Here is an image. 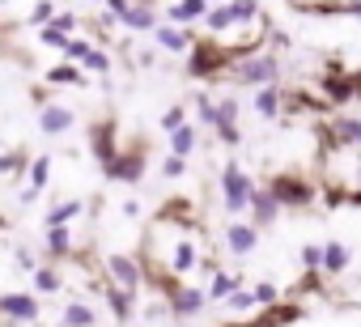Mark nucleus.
<instances>
[{
    "label": "nucleus",
    "instance_id": "c9c22d12",
    "mask_svg": "<svg viewBox=\"0 0 361 327\" xmlns=\"http://www.w3.org/2000/svg\"><path fill=\"white\" fill-rule=\"evenodd\" d=\"M188 123V106H170L166 115H161V132H178Z\"/></svg>",
    "mask_w": 361,
    "mask_h": 327
},
{
    "label": "nucleus",
    "instance_id": "aec40b11",
    "mask_svg": "<svg viewBox=\"0 0 361 327\" xmlns=\"http://www.w3.org/2000/svg\"><path fill=\"white\" fill-rule=\"evenodd\" d=\"M348 264H353V255H348L344 242H327L323 247V276H340Z\"/></svg>",
    "mask_w": 361,
    "mask_h": 327
},
{
    "label": "nucleus",
    "instance_id": "7ed1b4c3",
    "mask_svg": "<svg viewBox=\"0 0 361 327\" xmlns=\"http://www.w3.org/2000/svg\"><path fill=\"white\" fill-rule=\"evenodd\" d=\"M145 171H149V153H145V144L119 149V153L106 161V166H102V175H106L111 183H140Z\"/></svg>",
    "mask_w": 361,
    "mask_h": 327
},
{
    "label": "nucleus",
    "instance_id": "39448f33",
    "mask_svg": "<svg viewBox=\"0 0 361 327\" xmlns=\"http://www.w3.org/2000/svg\"><path fill=\"white\" fill-rule=\"evenodd\" d=\"M85 144H90V153H94L98 166H106V161L123 149V144H119V119H115V115L94 119V123H90V132H85Z\"/></svg>",
    "mask_w": 361,
    "mask_h": 327
},
{
    "label": "nucleus",
    "instance_id": "4c0bfd02",
    "mask_svg": "<svg viewBox=\"0 0 361 327\" xmlns=\"http://www.w3.org/2000/svg\"><path fill=\"white\" fill-rule=\"evenodd\" d=\"M161 175H166V179H183V175H188V157H174V153H170V157L161 161Z\"/></svg>",
    "mask_w": 361,
    "mask_h": 327
},
{
    "label": "nucleus",
    "instance_id": "37998d69",
    "mask_svg": "<svg viewBox=\"0 0 361 327\" xmlns=\"http://www.w3.org/2000/svg\"><path fill=\"white\" fill-rule=\"evenodd\" d=\"M217 136H221V144H230V149H238V144H243L238 123H221V128H217Z\"/></svg>",
    "mask_w": 361,
    "mask_h": 327
},
{
    "label": "nucleus",
    "instance_id": "473e14b6",
    "mask_svg": "<svg viewBox=\"0 0 361 327\" xmlns=\"http://www.w3.org/2000/svg\"><path fill=\"white\" fill-rule=\"evenodd\" d=\"M39 43H43V47H56V51H68L73 39H68L64 30H56V26H43V30H39Z\"/></svg>",
    "mask_w": 361,
    "mask_h": 327
},
{
    "label": "nucleus",
    "instance_id": "f257e3e1",
    "mask_svg": "<svg viewBox=\"0 0 361 327\" xmlns=\"http://www.w3.org/2000/svg\"><path fill=\"white\" fill-rule=\"evenodd\" d=\"M268 192L276 196V204L281 209H310L314 204V183L306 179V175H298V171H281V175H272L268 179Z\"/></svg>",
    "mask_w": 361,
    "mask_h": 327
},
{
    "label": "nucleus",
    "instance_id": "c756f323",
    "mask_svg": "<svg viewBox=\"0 0 361 327\" xmlns=\"http://www.w3.org/2000/svg\"><path fill=\"white\" fill-rule=\"evenodd\" d=\"M30 166V153L26 149H9L5 157H0V175H22Z\"/></svg>",
    "mask_w": 361,
    "mask_h": 327
},
{
    "label": "nucleus",
    "instance_id": "f3484780",
    "mask_svg": "<svg viewBox=\"0 0 361 327\" xmlns=\"http://www.w3.org/2000/svg\"><path fill=\"white\" fill-rule=\"evenodd\" d=\"M281 102H285L281 85H264V90H255V115H259V119H281Z\"/></svg>",
    "mask_w": 361,
    "mask_h": 327
},
{
    "label": "nucleus",
    "instance_id": "8fccbe9b",
    "mask_svg": "<svg viewBox=\"0 0 361 327\" xmlns=\"http://www.w3.org/2000/svg\"><path fill=\"white\" fill-rule=\"evenodd\" d=\"M348 81H353V94L361 98V73H348Z\"/></svg>",
    "mask_w": 361,
    "mask_h": 327
},
{
    "label": "nucleus",
    "instance_id": "a18cd8bd",
    "mask_svg": "<svg viewBox=\"0 0 361 327\" xmlns=\"http://www.w3.org/2000/svg\"><path fill=\"white\" fill-rule=\"evenodd\" d=\"M319 280H323V272H306L298 280V293H319Z\"/></svg>",
    "mask_w": 361,
    "mask_h": 327
},
{
    "label": "nucleus",
    "instance_id": "1a4fd4ad",
    "mask_svg": "<svg viewBox=\"0 0 361 327\" xmlns=\"http://www.w3.org/2000/svg\"><path fill=\"white\" fill-rule=\"evenodd\" d=\"M226 251L238 255V259L255 255V251H259V230H255L251 221H230V226H226Z\"/></svg>",
    "mask_w": 361,
    "mask_h": 327
},
{
    "label": "nucleus",
    "instance_id": "e433bc0d",
    "mask_svg": "<svg viewBox=\"0 0 361 327\" xmlns=\"http://www.w3.org/2000/svg\"><path fill=\"white\" fill-rule=\"evenodd\" d=\"M221 123H238V98H221L217 102V128Z\"/></svg>",
    "mask_w": 361,
    "mask_h": 327
},
{
    "label": "nucleus",
    "instance_id": "dca6fc26",
    "mask_svg": "<svg viewBox=\"0 0 361 327\" xmlns=\"http://www.w3.org/2000/svg\"><path fill=\"white\" fill-rule=\"evenodd\" d=\"M39 128H43L47 136H64V132L73 128V111H68V106H60V102H51V106H43Z\"/></svg>",
    "mask_w": 361,
    "mask_h": 327
},
{
    "label": "nucleus",
    "instance_id": "72a5a7b5",
    "mask_svg": "<svg viewBox=\"0 0 361 327\" xmlns=\"http://www.w3.org/2000/svg\"><path fill=\"white\" fill-rule=\"evenodd\" d=\"M81 68H85V73H98V77H106V73H111V56L94 47V51L85 56V64H81Z\"/></svg>",
    "mask_w": 361,
    "mask_h": 327
},
{
    "label": "nucleus",
    "instance_id": "49530a36",
    "mask_svg": "<svg viewBox=\"0 0 361 327\" xmlns=\"http://www.w3.org/2000/svg\"><path fill=\"white\" fill-rule=\"evenodd\" d=\"M13 264H18V268H22V272H39V264H35V255H30V251H26V247H22V251H18V255H13Z\"/></svg>",
    "mask_w": 361,
    "mask_h": 327
},
{
    "label": "nucleus",
    "instance_id": "b1692460",
    "mask_svg": "<svg viewBox=\"0 0 361 327\" xmlns=\"http://www.w3.org/2000/svg\"><path fill=\"white\" fill-rule=\"evenodd\" d=\"M94 323H98V314H94L90 302H68L64 306V327H94Z\"/></svg>",
    "mask_w": 361,
    "mask_h": 327
},
{
    "label": "nucleus",
    "instance_id": "3c124183",
    "mask_svg": "<svg viewBox=\"0 0 361 327\" xmlns=\"http://www.w3.org/2000/svg\"><path fill=\"white\" fill-rule=\"evenodd\" d=\"M353 204H361V166H357V192H353Z\"/></svg>",
    "mask_w": 361,
    "mask_h": 327
},
{
    "label": "nucleus",
    "instance_id": "09e8293b",
    "mask_svg": "<svg viewBox=\"0 0 361 327\" xmlns=\"http://www.w3.org/2000/svg\"><path fill=\"white\" fill-rule=\"evenodd\" d=\"M217 327H264L259 319H226V323H217Z\"/></svg>",
    "mask_w": 361,
    "mask_h": 327
},
{
    "label": "nucleus",
    "instance_id": "423d86ee",
    "mask_svg": "<svg viewBox=\"0 0 361 327\" xmlns=\"http://www.w3.org/2000/svg\"><path fill=\"white\" fill-rule=\"evenodd\" d=\"M106 272H111V285H119V289H128V293H140V289H145V268H140V259L128 255V251H111V255H106Z\"/></svg>",
    "mask_w": 361,
    "mask_h": 327
},
{
    "label": "nucleus",
    "instance_id": "9b49d317",
    "mask_svg": "<svg viewBox=\"0 0 361 327\" xmlns=\"http://www.w3.org/2000/svg\"><path fill=\"white\" fill-rule=\"evenodd\" d=\"M276 217H281L276 196H272L268 187H255V192H251V226H255V230H268V226H276Z\"/></svg>",
    "mask_w": 361,
    "mask_h": 327
},
{
    "label": "nucleus",
    "instance_id": "cd10ccee",
    "mask_svg": "<svg viewBox=\"0 0 361 327\" xmlns=\"http://www.w3.org/2000/svg\"><path fill=\"white\" fill-rule=\"evenodd\" d=\"M47 85H81V68L73 60H64V64H56L47 73Z\"/></svg>",
    "mask_w": 361,
    "mask_h": 327
},
{
    "label": "nucleus",
    "instance_id": "79ce46f5",
    "mask_svg": "<svg viewBox=\"0 0 361 327\" xmlns=\"http://www.w3.org/2000/svg\"><path fill=\"white\" fill-rule=\"evenodd\" d=\"M90 51H94V43H85V39H73V43H68V51H64V56H68V60H73V64H77V60H81V64H85V56H90Z\"/></svg>",
    "mask_w": 361,
    "mask_h": 327
},
{
    "label": "nucleus",
    "instance_id": "c03bdc74",
    "mask_svg": "<svg viewBox=\"0 0 361 327\" xmlns=\"http://www.w3.org/2000/svg\"><path fill=\"white\" fill-rule=\"evenodd\" d=\"M51 26H56V30H64V35L73 39V30H77V18H73V13H56V18H51Z\"/></svg>",
    "mask_w": 361,
    "mask_h": 327
},
{
    "label": "nucleus",
    "instance_id": "7c9ffc66",
    "mask_svg": "<svg viewBox=\"0 0 361 327\" xmlns=\"http://www.w3.org/2000/svg\"><path fill=\"white\" fill-rule=\"evenodd\" d=\"M35 289H39V293H60V289H64V276H60L56 268H39V272H35Z\"/></svg>",
    "mask_w": 361,
    "mask_h": 327
},
{
    "label": "nucleus",
    "instance_id": "5fc2aeb1",
    "mask_svg": "<svg viewBox=\"0 0 361 327\" xmlns=\"http://www.w3.org/2000/svg\"><path fill=\"white\" fill-rule=\"evenodd\" d=\"M90 5H94V0H90Z\"/></svg>",
    "mask_w": 361,
    "mask_h": 327
},
{
    "label": "nucleus",
    "instance_id": "de8ad7c7",
    "mask_svg": "<svg viewBox=\"0 0 361 327\" xmlns=\"http://www.w3.org/2000/svg\"><path fill=\"white\" fill-rule=\"evenodd\" d=\"M106 9H111V18H123L132 9V0H106Z\"/></svg>",
    "mask_w": 361,
    "mask_h": 327
},
{
    "label": "nucleus",
    "instance_id": "4be33fe9",
    "mask_svg": "<svg viewBox=\"0 0 361 327\" xmlns=\"http://www.w3.org/2000/svg\"><path fill=\"white\" fill-rule=\"evenodd\" d=\"M196 144H200V132H196L192 123H183L178 132H170V153H174V157H192Z\"/></svg>",
    "mask_w": 361,
    "mask_h": 327
},
{
    "label": "nucleus",
    "instance_id": "f8f14e48",
    "mask_svg": "<svg viewBox=\"0 0 361 327\" xmlns=\"http://www.w3.org/2000/svg\"><path fill=\"white\" fill-rule=\"evenodd\" d=\"M319 90H323V102H327V106H344V102L357 98V94H353V81L340 77V73H327V77L319 81Z\"/></svg>",
    "mask_w": 361,
    "mask_h": 327
},
{
    "label": "nucleus",
    "instance_id": "2eb2a0df",
    "mask_svg": "<svg viewBox=\"0 0 361 327\" xmlns=\"http://www.w3.org/2000/svg\"><path fill=\"white\" fill-rule=\"evenodd\" d=\"M102 293H106V306H111V314H115L119 323H132V319H136V293H128V289H119V285H106Z\"/></svg>",
    "mask_w": 361,
    "mask_h": 327
},
{
    "label": "nucleus",
    "instance_id": "6e6552de",
    "mask_svg": "<svg viewBox=\"0 0 361 327\" xmlns=\"http://www.w3.org/2000/svg\"><path fill=\"white\" fill-rule=\"evenodd\" d=\"M43 306L35 293H0V323H39Z\"/></svg>",
    "mask_w": 361,
    "mask_h": 327
},
{
    "label": "nucleus",
    "instance_id": "f704fd0d",
    "mask_svg": "<svg viewBox=\"0 0 361 327\" xmlns=\"http://www.w3.org/2000/svg\"><path fill=\"white\" fill-rule=\"evenodd\" d=\"M196 119H200V123H209V128H217V102L200 94V98H196Z\"/></svg>",
    "mask_w": 361,
    "mask_h": 327
},
{
    "label": "nucleus",
    "instance_id": "58836bf2",
    "mask_svg": "<svg viewBox=\"0 0 361 327\" xmlns=\"http://www.w3.org/2000/svg\"><path fill=\"white\" fill-rule=\"evenodd\" d=\"M234 18L238 22H255L259 18V0H234Z\"/></svg>",
    "mask_w": 361,
    "mask_h": 327
},
{
    "label": "nucleus",
    "instance_id": "864d4df0",
    "mask_svg": "<svg viewBox=\"0 0 361 327\" xmlns=\"http://www.w3.org/2000/svg\"><path fill=\"white\" fill-rule=\"evenodd\" d=\"M357 144H361V119H357Z\"/></svg>",
    "mask_w": 361,
    "mask_h": 327
},
{
    "label": "nucleus",
    "instance_id": "412c9836",
    "mask_svg": "<svg viewBox=\"0 0 361 327\" xmlns=\"http://www.w3.org/2000/svg\"><path fill=\"white\" fill-rule=\"evenodd\" d=\"M128 30H136V35H145V30H157V13L149 9V5H132L123 18H119Z\"/></svg>",
    "mask_w": 361,
    "mask_h": 327
},
{
    "label": "nucleus",
    "instance_id": "393cba45",
    "mask_svg": "<svg viewBox=\"0 0 361 327\" xmlns=\"http://www.w3.org/2000/svg\"><path fill=\"white\" fill-rule=\"evenodd\" d=\"M204 26H209V35H221V30L238 26V18H234V5H217V9H209Z\"/></svg>",
    "mask_w": 361,
    "mask_h": 327
},
{
    "label": "nucleus",
    "instance_id": "bb28decb",
    "mask_svg": "<svg viewBox=\"0 0 361 327\" xmlns=\"http://www.w3.org/2000/svg\"><path fill=\"white\" fill-rule=\"evenodd\" d=\"M204 293H209V302H226L230 293H238V276H234V272H217Z\"/></svg>",
    "mask_w": 361,
    "mask_h": 327
},
{
    "label": "nucleus",
    "instance_id": "5701e85b",
    "mask_svg": "<svg viewBox=\"0 0 361 327\" xmlns=\"http://www.w3.org/2000/svg\"><path fill=\"white\" fill-rule=\"evenodd\" d=\"M47 255H51V259H68V255H73V234H68V226L47 230Z\"/></svg>",
    "mask_w": 361,
    "mask_h": 327
},
{
    "label": "nucleus",
    "instance_id": "2f4dec72",
    "mask_svg": "<svg viewBox=\"0 0 361 327\" xmlns=\"http://www.w3.org/2000/svg\"><path fill=\"white\" fill-rule=\"evenodd\" d=\"M298 259H302L306 272H323V247H319V242H306V247L298 251Z\"/></svg>",
    "mask_w": 361,
    "mask_h": 327
},
{
    "label": "nucleus",
    "instance_id": "0eeeda50",
    "mask_svg": "<svg viewBox=\"0 0 361 327\" xmlns=\"http://www.w3.org/2000/svg\"><path fill=\"white\" fill-rule=\"evenodd\" d=\"M204 306H209V293H204L200 285H188V280L166 297V314H170V319H196Z\"/></svg>",
    "mask_w": 361,
    "mask_h": 327
},
{
    "label": "nucleus",
    "instance_id": "603ef678",
    "mask_svg": "<svg viewBox=\"0 0 361 327\" xmlns=\"http://www.w3.org/2000/svg\"><path fill=\"white\" fill-rule=\"evenodd\" d=\"M132 5H149V9H153V5H157V0H132Z\"/></svg>",
    "mask_w": 361,
    "mask_h": 327
},
{
    "label": "nucleus",
    "instance_id": "20e7f679",
    "mask_svg": "<svg viewBox=\"0 0 361 327\" xmlns=\"http://www.w3.org/2000/svg\"><path fill=\"white\" fill-rule=\"evenodd\" d=\"M251 192H255L251 175L238 166V161H226V171H221V200H226V213L251 209Z\"/></svg>",
    "mask_w": 361,
    "mask_h": 327
},
{
    "label": "nucleus",
    "instance_id": "9d476101",
    "mask_svg": "<svg viewBox=\"0 0 361 327\" xmlns=\"http://www.w3.org/2000/svg\"><path fill=\"white\" fill-rule=\"evenodd\" d=\"M302 319H306V306L293 302V297H281V302H272V306L259 310V323H264V327H293V323H302Z\"/></svg>",
    "mask_w": 361,
    "mask_h": 327
},
{
    "label": "nucleus",
    "instance_id": "f03ea898",
    "mask_svg": "<svg viewBox=\"0 0 361 327\" xmlns=\"http://www.w3.org/2000/svg\"><path fill=\"white\" fill-rule=\"evenodd\" d=\"M234 81L238 85H251V90L281 85V60H276V51H255V56L238 60L234 64Z\"/></svg>",
    "mask_w": 361,
    "mask_h": 327
},
{
    "label": "nucleus",
    "instance_id": "c85d7f7f",
    "mask_svg": "<svg viewBox=\"0 0 361 327\" xmlns=\"http://www.w3.org/2000/svg\"><path fill=\"white\" fill-rule=\"evenodd\" d=\"M251 297H255V306L264 310V306L281 302V285H276V280H255V285H251Z\"/></svg>",
    "mask_w": 361,
    "mask_h": 327
},
{
    "label": "nucleus",
    "instance_id": "a211bd4d",
    "mask_svg": "<svg viewBox=\"0 0 361 327\" xmlns=\"http://www.w3.org/2000/svg\"><path fill=\"white\" fill-rule=\"evenodd\" d=\"M47 179H51V157H35V161H30V187L22 192V204L39 200V192L47 187Z\"/></svg>",
    "mask_w": 361,
    "mask_h": 327
},
{
    "label": "nucleus",
    "instance_id": "6ab92c4d",
    "mask_svg": "<svg viewBox=\"0 0 361 327\" xmlns=\"http://www.w3.org/2000/svg\"><path fill=\"white\" fill-rule=\"evenodd\" d=\"M153 35H157V43H161L166 51H188V47L196 43V39H192V30H183V26H161V22H157V30H153Z\"/></svg>",
    "mask_w": 361,
    "mask_h": 327
},
{
    "label": "nucleus",
    "instance_id": "a878e982",
    "mask_svg": "<svg viewBox=\"0 0 361 327\" xmlns=\"http://www.w3.org/2000/svg\"><path fill=\"white\" fill-rule=\"evenodd\" d=\"M81 209H85L81 200H64V204H51V209H47V230H56V226H68V221H73Z\"/></svg>",
    "mask_w": 361,
    "mask_h": 327
},
{
    "label": "nucleus",
    "instance_id": "4468645a",
    "mask_svg": "<svg viewBox=\"0 0 361 327\" xmlns=\"http://www.w3.org/2000/svg\"><path fill=\"white\" fill-rule=\"evenodd\" d=\"M209 9H213V5H209V0H178V5H174V9H170L166 18H170V26H183V30H188L192 22H200V18H209Z\"/></svg>",
    "mask_w": 361,
    "mask_h": 327
},
{
    "label": "nucleus",
    "instance_id": "ddd939ff",
    "mask_svg": "<svg viewBox=\"0 0 361 327\" xmlns=\"http://www.w3.org/2000/svg\"><path fill=\"white\" fill-rule=\"evenodd\" d=\"M196 264H200V247L192 238H178L174 242V255H170V272L174 276H188V272H196Z\"/></svg>",
    "mask_w": 361,
    "mask_h": 327
},
{
    "label": "nucleus",
    "instance_id": "ea45409f",
    "mask_svg": "<svg viewBox=\"0 0 361 327\" xmlns=\"http://www.w3.org/2000/svg\"><path fill=\"white\" fill-rule=\"evenodd\" d=\"M51 18H56V5H51V0H39L35 13H30V22L35 26H51Z\"/></svg>",
    "mask_w": 361,
    "mask_h": 327
},
{
    "label": "nucleus",
    "instance_id": "a19ab883",
    "mask_svg": "<svg viewBox=\"0 0 361 327\" xmlns=\"http://www.w3.org/2000/svg\"><path fill=\"white\" fill-rule=\"evenodd\" d=\"M226 306L238 314V310H251V306H255V297H251V289H238V293H230V297H226Z\"/></svg>",
    "mask_w": 361,
    "mask_h": 327
}]
</instances>
